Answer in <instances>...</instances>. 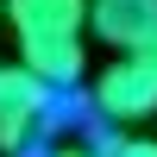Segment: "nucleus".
I'll list each match as a JSON object with an SVG mask.
<instances>
[{"instance_id": "nucleus-1", "label": "nucleus", "mask_w": 157, "mask_h": 157, "mask_svg": "<svg viewBox=\"0 0 157 157\" xmlns=\"http://www.w3.org/2000/svg\"><path fill=\"white\" fill-rule=\"evenodd\" d=\"M50 120H57V88L38 82L25 63L0 69V151H25Z\"/></svg>"}, {"instance_id": "nucleus-8", "label": "nucleus", "mask_w": 157, "mask_h": 157, "mask_svg": "<svg viewBox=\"0 0 157 157\" xmlns=\"http://www.w3.org/2000/svg\"><path fill=\"white\" fill-rule=\"evenodd\" d=\"M138 57H145V63H151V75H157V38H151L145 50H138Z\"/></svg>"}, {"instance_id": "nucleus-7", "label": "nucleus", "mask_w": 157, "mask_h": 157, "mask_svg": "<svg viewBox=\"0 0 157 157\" xmlns=\"http://www.w3.org/2000/svg\"><path fill=\"white\" fill-rule=\"evenodd\" d=\"M38 157H107V145H82V138H63V145H38Z\"/></svg>"}, {"instance_id": "nucleus-2", "label": "nucleus", "mask_w": 157, "mask_h": 157, "mask_svg": "<svg viewBox=\"0 0 157 157\" xmlns=\"http://www.w3.org/2000/svg\"><path fill=\"white\" fill-rule=\"evenodd\" d=\"M88 101H94L101 120H113V126H138V120H151V113H157V75H151L145 57H120V63H107V69L94 75Z\"/></svg>"}, {"instance_id": "nucleus-3", "label": "nucleus", "mask_w": 157, "mask_h": 157, "mask_svg": "<svg viewBox=\"0 0 157 157\" xmlns=\"http://www.w3.org/2000/svg\"><path fill=\"white\" fill-rule=\"evenodd\" d=\"M88 32H94L101 44L138 57L157 38V0H88Z\"/></svg>"}, {"instance_id": "nucleus-9", "label": "nucleus", "mask_w": 157, "mask_h": 157, "mask_svg": "<svg viewBox=\"0 0 157 157\" xmlns=\"http://www.w3.org/2000/svg\"><path fill=\"white\" fill-rule=\"evenodd\" d=\"M0 19H6V0H0Z\"/></svg>"}, {"instance_id": "nucleus-6", "label": "nucleus", "mask_w": 157, "mask_h": 157, "mask_svg": "<svg viewBox=\"0 0 157 157\" xmlns=\"http://www.w3.org/2000/svg\"><path fill=\"white\" fill-rule=\"evenodd\" d=\"M107 157H157V138H107Z\"/></svg>"}, {"instance_id": "nucleus-4", "label": "nucleus", "mask_w": 157, "mask_h": 157, "mask_svg": "<svg viewBox=\"0 0 157 157\" xmlns=\"http://www.w3.org/2000/svg\"><path fill=\"white\" fill-rule=\"evenodd\" d=\"M6 19L19 32V44L25 38H82L88 0H6Z\"/></svg>"}, {"instance_id": "nucleus-5", "label": "nucleus", "mask_w": 157, "mask_h": 157, "mask_svg": "<svg viewBox=\"0 0 157 157\" xmlns=\"http://www.w3.org/2000/svg\"><path fill=\"white\" fill-rule=\"evenodd\" d=\"M19 63L38 75V82H50V88H69L75 75H82L88 50H82V38H25V44H19Z\"/></svg>"}]
</instances>
